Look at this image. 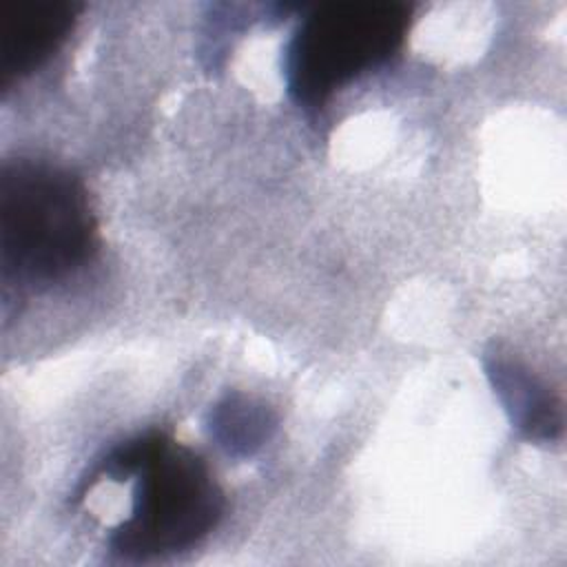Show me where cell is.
<instances>
[{
  "label": "cell",
  "mask_w": 567,
  "mask_h": 567,
  "mask_svg": "<svg viewBox=\"0 0 567 567\" xmlns=\"http://www.w3.org/2000/svg\"><path fill=\"white\" fill-rule=\"evenodd\" d=\"M275 427L268 408L246 396H228L210 412V434L221 447L235 454H250L257 450Z\"/></svg>",
  "instance_id": "8992f818"
},
{
  "label": "cell",
  "mask_w": 567,
  "mask_h": 567,
  "mask_svg": "<svg viewBox=\"0 0 567 567\" xmlns=\"http://www.w3.org/2000/svg\"><path fill=\"white\" fill-rule=\"evenodd\" d=\"M412 7L403 2L343 0L315 7L284 49L290 97L321 109L337 91L385 64L405 42Z\"/></svg>",
  "instance_id": "3957f363"
},
{
  "label": "cell",
  "mask_w": 567,
  "mask_h": 567,
  "mask_svg": "<svg viewBox=\"0 0 567 567\" xmlns=\"http://www.w3.org/2000/svg\"><path fill=\"white\" fill-rule=\"evenodd\" d=\"M97 241L84 184L66 168L13 159L0 171V264L16 284H53L82 268Z\"/></svg>",
  "instance_id": "7a4b0ae2"
},
{
  "label": "cell",
  "mask_w": 567,
  "mask_h": 567,
  "mask_svg": "<svg viewBox=\"0 0 567 567\" xmlns=\"http://www.w3.org/2000/svg\"><path fill=\"white\" fill-rule=\"evenodd\" d=\"M80 4L69 0H11L0 9V86L31 75L71 35Z\"/></svg>",
  "instance_id": "277c9868"
},
{
  "label": "cell",
  "mask_w": 567,
  "mask_h": 567,
  "mask_svg": "<svg viewBox=\"0 0 567 567\" xmlns=\"http://www.w3.org/2000/svg\"><path fill=\"white\" fill-rule=\"evenodd\" d=\"M102 476H135L131 512L109 536V549L126 560L184 551L206 538L224 514V492L208 465L164 432H146L115 447L84 487L91 489Z\"/></svg>",
  "instance_id": "6da1fadb"
},
{
  "label": "cell",
  "mask_w": 567,
  "mask_h": 567,
  "mask_svg": "<svg viewBox=\"0 0 567 567\" xmlns=\"http://www.w3.org/2000/svg\"><path fill=\"white\" fill-rule=\"evenodd\" d=\"M487 377L501 396L512 423L529 439H554L560 432V410L551 392L520 363L494 357Z\"/></svg>",
  "instance_id": "5b68a950"
}]
</instances>
